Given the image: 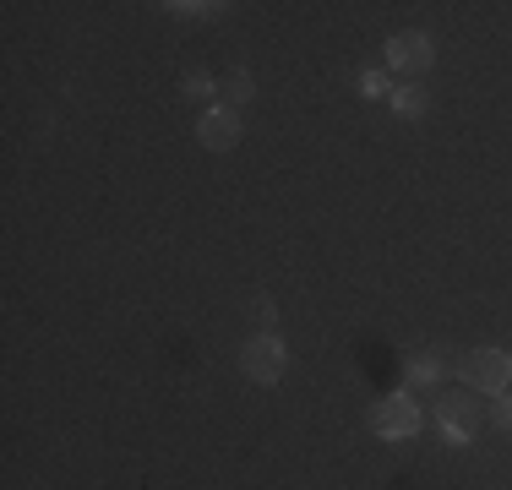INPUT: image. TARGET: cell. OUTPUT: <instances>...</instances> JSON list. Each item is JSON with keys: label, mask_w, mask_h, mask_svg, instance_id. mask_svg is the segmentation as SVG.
<instances>
[{"label": "cell", "mask_w": 512, "mask_h": 490, "mask_svg": "<svg viewBox=\"0 0 512 490\" xmlns=\"http://www.w3.org/2000/svg\"><path fill=\"white\" fill-rule=\"evenodd\" d=\"M284 365H289V349L278 333H256V338H246V349H240V371L262 387H273L278 376H284Z\"/></svg>", "instance_id": "6da1fadb"}, {"label": "cell", "mask_w": 512, "mask_h": 490, "mask_svg": "<svg viewBox=\"0 0 512 490\" xmlns=\"http://www.w3.org/2000/svg\"><path fill=\"white\" fill-rule=\"evenodd\" d=\"M371 431L382 441H409L420 431V403L409 398V392H393V398H382L371 409Z\"/></svg>", "instance_id": "7a4b0ae2"}, {"label": "cell", "mask_w": 512, "mask_h": 490, "mask_svg": "<svg viewBox=\"0 0 512 490\" xmlns=\"http://www.w3.org/2000/svg\"><path fill=\"white\" fill-rule=\"evenodd\" d=\"M382 60H387L393 71H404V77H420V71H431V60H436V44H431V33L409 28V33H393V39H387Z\"/></svg>", "instance_id": "3957f363"}, {"label": "cell", "mask_w": 512, "mask_h": 490, "mask_svg": "<svg viewBox=\"0 0 512 490\" xmlns=\"http://www.w3.org/2000/svg\"><path fill=\"white\" fill-rule=\"evenodd\" d=\"M463 382L491 392V398H502L507 382H512V354L507 349H474L469 360H463Z\"/></svg>", "instance_id": "277c9868"}, {"label": "cell", "mask_w": 512, "mask_h": 490, "mask_svg": "<svg viewBox=\"0 0 512 490\" xmlns=\"http://www.w3.org/2000/svg\"><path fill=\"white\" fill-rule=\"evenodd\" d=\"M436 420H442L447 441H458V447H469V441L480 436V409H474L463 392H447V398L436 403Z\"/></svg>", "instance_id": "5b68a950"}, {"label": "cell", "mask_w": 512, "mask_h": 490, "mask_svg": "<svg viewBox=\"0 0 512 490\" xmlns=\"http://www.w3.org/2000/svg\"><path fill=\"white\" fill-rule=\"evenodd\" d=\"M197 137L213 147V153H229V147L240 142V109L229 104H207L202 120H197Z\"/></svg>", "instance_id": "8992f818"}, {"label": "cell", "mask_w": 512, "mask_h": 490, "mask_svg": "<svg viewBox=\"0 0 512 490\" xmlns=\"http://www.w3.org/2000/svg\"><path fill=\"white\" fill-rule=\"evenodd\" d=\"M218 98H224L229 109L251 104V98H256V82H251V71H229V77H218Z\"/></svg>", "instance_id": "52a82bcc"}, {"label": "cell", "mask_w": 512, "mask_h": 490, "mask_svg": "<svg viewBox=\"0 0 512 490\" xmlns=\"http://www.w3.org/2000/svg\"><path fill=\"white\" fill-rule=\"evenodd\" d=\"M404 376H409V387H436L442 382V365H436V354H409Z\"/></svg>", "instance_id": "ba28073f"}, {"label": "cell", "mask_w": 512, "mask_h": 490, "mask_svg": "<svg viewBox=\"0 0 512 490\" xmlns=\"http://www.w3.org/2000/svg\"><path fill=\"white\" fill-rule=\"evenodd\" d=\"M393 109L404 120H420L425 109H431V98H425V88H393Z\"/></svg>", "instance_id": "9c48e42d"}, {"label": "cell", "mask_w": 512, "mask_h": 490, "mask_svg": "<svg viewBox=\"0 0 512 490\" xmlns=\"http://www.w3.org/2000/svg\"><path fill=\"white\" fill-rule=\"evenodd\" d=\"M360 93H365V98H393V88H387V71H365V77H360Z\"/></svg>", "instance_id": "30bf717a"}, {"label": "cell", "mask_w": 512, "mask_h": 490, "mask_svg": "<svg viewBox=\"0 0 512 490\" xmlns=\"http://www.w3.org/2000/svg\"><path fill=\"white\" fill-rule=\"evenodd\" d=\"M186 93H191V98H213V93H218V82H213V77H202V71H186Z\"/></svg>", "instance_id": "8fae6325"}, {"label": "cell", "mask_w": 512, "mask_h": 490, "mask_svg": "<svg viewBox=\"0 0 512 490\" xmlns=\"http://www.w3.org/2000/svg\"><path fill=\"white\" fill-rule=\"evenodd\" d=\"M491 425L512 436V398H496V403H491Z\"/></svg>", "instance_id": "7c38bea8"}, {"label": "cell", "mask_w": 512, "mask_h": 490, "mask_svg": "<svg viewBox=\"0 0 512 490\" xmlns=\"http://www.w3.org/2000/svg\"><path fill=\"white\" fill-rule=\"evenodd\" d=\"M169 11H180V17H218L224 6H197V0H180V6H169Z\"/></svg>", "instance_id": "4fadbf2b"}, {"label": "cell", "mask_w": 512, "mask_h": 490, "mask_svg": "<svg viewBox=\"0 0 512 490\" xmlns=\"http://www.w3.org/2000/svg\"><path fill=\"white\" fill-rule=\"evenodd\" d=\"M251 311H256V322H262V327H273V300H267V294L251 305Z\"/></svg>", "instance_id": "5bb4252c"}]
</instances>
